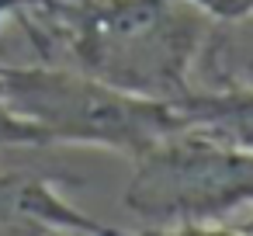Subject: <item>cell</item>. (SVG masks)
<instances>
[{
	"label": "cell",
	"mask_w": 253,
	"mask_h": 236,
	"mask_svg": "<svg viewBox=\"0 0 253 236\" xmlns=\"http://www.w3.org/2000/svg\"><path fill=\"white\" fill-rule=\"evenodd\" d=\"M132 163L125 208L149 226L201 236L253 205V149L177 129Z\"/></svg>",
	"instance_id": "cell-3"
},
{
	"label": "cell",
	"mask_w": 253,
	"mask_h": 236,
	"mask_svg": "<svg viewBox=\"0 0 253 236\" xmlns=\"http://www.w3.org/2000/svg\"><path fill=\"white\" fill-rule=\"evenodd\" d=\"M0 91L39 129L45 146H97L139 160L160 139L184 129L170 101L128 94L77 66L0 63Z\"/></svg>",
	"instance_id": "cell-2"
},
{
	"label": "cell",
	"mask_w": 253,
	"mask_h": 236,
	"mask_svg": "<svg viewBox=\"0 0 253 236\" xmlns=\"http://www.w3.org/2000/svg\"><path fill=\"white\" fill-rule=\"evenodd\" d=\"M21 25L42 52L59 42L77 70L170 104L194 87V66L218 42V21L191 0H42Z\"/></svg>",
	"instance_id": "cell-1"
},
{
	"label": "cell",
	"mask_w": 253,
	"mask_h": 236,
	"mask_svg": "<svg viewBox=\"0 0 253 236\" xmlns=\"http://www.w3.org/2000/svg\"><path fill=\"white\" fill-rule=\"evenodd\" d=\"M218 233H222V236H229V233H232V236H253V215H250L246 222H239V226H232V229L225 226V229H218Z\"/></svg>",
	"instance_id": "cell-9"
},
{
	"label": "cell",
	"mask_w": 253,
	"mask_h": 236,
	"mask_svg": "<svg viewBox=\"0 0 253 236\" xmlns=\"http://www.w3.org/2000/svg\"><path fill=\"white\" fill-rule=\"evenodd\" d=\"M173 108L184 129L236 149H253V73L250 80H236L215 70L208 87H191Z\"/></svg>",
	"instance_id": "cell-5"
},
{
	"label": "cell",
	"mask_w": 253,
	"mask_h": 236,
	"mask_svg": "<svg viewBox=\"0 0 253 236\" xmlns=\"http://www.w3.org/2000/svg\"><path fill=\"white\" fill-rule=\"evenodd\" d=\"M191 4H198L218 25H236L253 18V0H191Z\"/></svg>",
	"instance_id": "cell-7"
},
{
	"label": "cell",
	"mask_w": 253,
	"mask_h": 236,
	"mask_svg": "<svg viewBox=\"0 0 253 236\" xmlns=\"http://www.w3.org/2000/svg\"><path fill=\"white\" fill-rule=\"evenodd\" d=\"M45 149V139L39 136V129L32 122H25L4 97V91H0V149Z\"/></svg>",
	"instance_id": "cell-6"
},
{
	"label": "cell",
	"mask_w": 253,
	"mask_h": 236,
	"mask_svg": "<svg viewBox=\"0 0 253 236\" xmlns=\"http://www.w3.org/2000/svg\"><path fill=\"white\" fill-rule=\"evenodd\" d=\"M35 4H39V0H0V21H4V18H25V14H32L35 11ZM0 63H4V59H0Z\"/></svg>",
	"instance_id": "cell-8"
},
{
	"label": "cell",
	"mask_w": 253,
	"mask_h": 236,
	"mask_svg": "<svg viewBox=\"0 0 253 236\" xmlns=\"http://www.w3.org/2000/svg\"><path fill=\"white\" fill-rule=\"evenodd\" d=\"M80 184L66 170L0 167V236H122V229L70 205L56 184Z\"/></svg>",
	"instance_id": "cell-4"
}]
</instances>
